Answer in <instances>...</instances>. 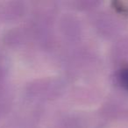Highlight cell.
<instances>
[{
	"mask_svg": "<svg viewBox=\"0 0 128 128\" xmlns=\"http://www.w3.org/2000/svg\"><path fill=\"white\" fill-rule=\"evenodd\" d=\"M119 80H120L121 85L128 90V68H124L121 71L120 76H119Z\"/></svg>",
	"mask_w": 128,
	"mask_h": 128,
	"instance_id": "1",
	"label": "cell"
}]
</instances>
